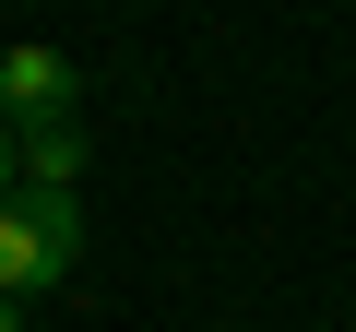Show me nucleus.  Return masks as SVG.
Wrapping results in <instances>:
<instances>
[{
  "label": "nucleus",
  "mask_w": 356,
  "mask_h": 332,
  "mask_svg": "<svg viewBox=\"0 0 356 332\" xmlns=\"http://www.w3.org/2000/svg\"><path fill=\"white\" fill-rule=\"evenodd\" d=\"M24 190H83V119L24 131Z\"/></svg>",
  "instance_id": "3"
},
{
  "label": "nucleus",
  "mask_w": 356,
  "mask_h": 332,
  "mask_svg": "<svg viewBox=\"0 0 356 332\" xmlns=\"http://www.w3.org/2000/svg\"><path fill=\"white\" fill-rule=\"evenodd\" d=\"M0 332H24V308H13V297H0Z\"/></svg>",
  "instance_id": "5"
},
{
  "label": "nucleus",
  "mask_w": 356,
  "mask_h": 332,
  "mask_svg": "<svg viewBox=\"0 0 356 332\" xmlns=\"http://www.w3.org/2000/svg\"><path fill=\"white\" fill-rule=\"evenodd\" d=\"M72 261H83V190H13L0 202V297H48V285H72Z\"/></svg>",
  "instance_id": "1"
},
{
  "label": "nucleus",
  "mask_w": 356,
  "mask_h": 332,
  "mask_svg": "<svg viewBox=\"0 0 356 332\" xmlns=\"http://www.w3.org/2000/svg\"><path fill=\"white\" fill-rule=\"evenodd\" d=\"M13 190H24V131L0 119V202H13Z\"/></svg>",
  "instance_id": "4"
},
{
  "label": "nucleus",
  "mask_w": 356,
  "mask_h": 332,
  "mask_svg": "<svg viewBox=\"0 0 356 332\" xmlns=\"http://www.w3.org/2000/svg\"><path fill=\"white\" fill-rule=\"evenodd\" d=\"M0 119H13V131L83 119V72H72L60 48H0Z\"/></svg>",
  "instance_id": "2"
}]
</instances>
